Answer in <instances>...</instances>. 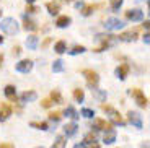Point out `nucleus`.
Masks as SVG:
<instances>
[{"label":"nucleus","mask_w":150,"mask_h":148,"mask_svg":"<svg viewBox=\"0 0 150 148\" xmlns=\"http://www.w3.org/2000/svg\"><path fill=\"white\" fill-rule=\"evenodd\" d=\"M83 77L86 78V83H88V86L93 90H96L98 86V82H100V78H98V73L95 70H91V68H85V70H82Z\"/></svg>","instance_id":"f257e3e1"},{"label":"nucleus","mask_w":150,"mask_h":148,"mask_svg":"<svg viewBox=\"0 0 150 148\" xmlns=\"http://www.w3.org/2000/svg\"><path fill=\"white\" fill-rule=\"evenodd\" d=\"M101 37V46H98V47L93 49V52H103L105 49H108L109 46L114 44L116 41V36H111V34H106V36H100Z\"/></svg>","instance_id":"f03ea898"},{"label":"nucleus","mask_w":150,"mask_h":148,"mask_svg":"<svg viewBox=\"0 0 150 148\" xmlns=\"http://www.w3.org/2000/svg\"><path fill=\"white\" fill-rule=\"evenodd\" d=\"M131 93H132V96L135 98V103L139 104L140 107H147V106H149V99L145 98V94L142 93V90H139V88H134Z\"/></svg>","instance_id":"7ed1b4c3"},{"label":"nucleus","mask_w":150,"mask_h":148,"mask_svg":"<svg viewBox=\"0 0 150 148\" xmlns=\"http://www.w3.org/2000/svg\"><path fill=\"white\" fill-rule=\"evenodd\" d=\"M121 39V41H135L137 37H139V28H134V30H129V31H124V33H121L119 36H117Z\"/></svg>","instance_id":"20e7f679"},{"label":"nucleus","mask_w":150,"mask_h":148,"mask_svg":"<svg viewBox=\"0 0 150 148\" xmlns=\"http://www.w3.org/2000/svg\"><path fill=\"white\" fill-rule=\"evenodd\" d=\"M2 30L8 34L16 33V30H18V28H16V21L13 18H5L4 21H2Z\"/></svg>","instance_id":"39448f33"},{"label":"nucleus","mask_w":150,"mask_h":148,"mask_svg":"<svg viewBox=\"0 0 150 148\" xmlns=\"http://www.w3.org/2000/svg\"><path fill=\"white\" fill-rule=\"evenodd\" d=\"M101 109L103 111H108L109 114H111V119L114 121V122H117V124H124V119L121 117V114L117 111H114L111 106H108V104H101Z\"/></svg>","instance_id":"423d86ee"},{"label":"nucleus","mask_w":150,"mask_h":148,"mask_svg":"<svg viewBox=\"0 0 150 148\" xmlns=\"http://www.w3.org/2000/svg\"><path fill=\"white\" fill-rule=\"evenodd\" d=\"M33 68V62H31L30 59H25V60H20L18 63H16V70L21 72V73H28V72Z\"/></svg>","instance_id":"0eeeda50"},{"label":"nucleus","mask_w":150,"mask_h":148,"mask_svg":"<svg viewBox=\"0 0 150 148\" xmlns=\"http://www.w3.org/2000/svg\"><path fill=\"white\" fill-rule=\"evenodd\" d=\"M95 127L100 130H112V124L109 121H105V119H95Z\"/></svg>","instance_id":"6e6552de"},{"label":"nucleus","mask_w":150,"mask_h":148,"mask_svg":"<svg viewBox=\"0 0 150 148\" xmlns=\"http://www.w3.org/2000/svg\"><path fill=\"white\" fill-rule=\"evenodd\" d=\"M10 114H11V106L8 103H2V106H0V121H7Z\"/></svg>","instance_id":"1a4fd4ad"},{"label":"nucleus","mask_w":150,"mask_h":148,"mask_svg":"<svg viewBox=\"0 0 150 148\" xmlns=\"http://www.w3.org/2000/svg\"><path fill=\"white\" fill-rule=\"evenodd\" d=\"M103 7V4H90V5H85V7L82 8V15L83 16H88V15H91L96 8H101Z\"/></svg>","instance_id":"9d476101"},{"label":"nucleus","mask_w":150,"mask_h":148,"mask_svg":"<svg viewBox=\"0 0 150 148\" xmlns=\"http://www.w3.org/2000/svg\"><path fill=\"white\" fill-rule=\"evenodd\" d=\"M126 18L127 20H132V21H139V20H142V11L140 10H127L126 11Z\"/></svg>","instance_id":"9b49d317"},{"label":"nucleus","mask_w":150,"mask_h":148,"mask_svg":"<svg viewBox=\"0 0 150 148\" xmlns=\"http://www.w3.org/2000/svg\"><path fill=\"white\" fill-rule=\"evenodd\" d=\"M129 70H131V68H129L127 63H121V65L116 68V75L121 78V80H124V78L129 75Z\"/></svg>","instance_id":"f8f14e48"},{"label":"nucleus","mask_w":150,"mask_h":148,"mask_svg":"<svg viewBox=\"0 0 150 148\" xmlns=\"http://www.w3.org/2000/svg\"><path fill=\"white\" fill-rule=\"evenodd\" d=\"M70 16H67V15H62V16H59V18L56 20V26L57 28H65V26H69L70 25Z\"/></svg>","instance_id":"ddd939ff"},{"label":"nucleus","mask_w":150,"mask_h":148,"mask_svg":"<svg viewBox=\"0 0 150 148\" xmlns=\"http://www.w3.org/2000/svg\"><path fill=\"white\" fill-rule=\"evenodd\" d=\"M46 8H47V11L51 15H57L59 10H60V5L57 4V2H47V4H46Z\"/></svg>","instance_id":"4468645a"},{"label":"nucleus","mask_w":150,"mask_h":148,"mask_svg":"<svg viewBox=\"0 0 150 148\" xmlns=\"http://www.w3.org/2000/svg\"><path fill=\"white\" fill-rule=\"evenodd\" d=\"M23 28H25V30H28V31H36V30H38L36 23H34L33 20H30V18H25V20H23Z\"/></svg>","instance_id":"2eb2a0df"},{"label":"nucleus","mask_w":150,"mask_h":148,"mask_svg":"<svg viewBox=\"0 0 150 148\" xmlns=\"http://www.w3.org/2000/svg\"><path fill=\"white\" fill-rule=\"evenodd\" d=\"M5 94H7L8 99L13 101V99L16 98V90H15V86H13V85H7V86H5Z\"/></svg>","instance_id":"dca6fc26"},{"label":"nucleus","mask_w":150,"mask_h":148,"mask_svg":"<svg viewBox=\"0 0 150 148\" xmlns=\"http://www.w3.org/2000/svg\"><path fill=\"white\" fill-rule=\"evenodd\" d=\"M129 121H131V122L132 124H135V125H137V127H140V125H142V122H140V116L139 114H137V112H129Z\"/></svg>","instance_id":"f3484780"},{"label":"nucleus","mask_w":150,"mask_h":148,"mask_svg":"<svg viewBox=\"0 0 150 148\" xmlns=\"http://www.w3.org/2000/svg\"><path fill=\"white\" fill-rule=\"evenodd\" d=\"M54 51H56L57 54H64V52L67 51V44H65V41H57L56 46H54Z\"/></svg>","instance_id":"a211bd4d"},{"label":"nucleus","mask_w":150,"mask_h":148,"mask_svg":"<svg viewBox=\"0 0 150 148\" xmlns=\"http://www.w3.org/2000/svg\"><path fill=\"white\" fill-rule=\"evenodd\" d=\"M49 99L56 104H62V96H60V93L57 91V90H54V91L51 93V98H49Z\"/></svg>","instance_id":"6ab92c4d"},{"label":"nucleus","mask_w":150,"mask_h":148,"mask_svg":"<svg viewBox=\"0 0 150 148\" xmlns=\"http://www.w3.org/2000/svg\"><path fill=\"white\" fill-rule=\"evenodd\" d=\"M51 148H65V137H64V135L57 137V140L54 142V145Z\"/></svg>","instance_id":"aec40b11"},{"label":"nucleus","mask_w":150,"mask_h":148,"mask_svg":"<svg viewBox=\"0 0 150 148\" xmlns=\"http://www.w3.org/2000/svg\"><path fill=\"white\" fill-rule=\"evenodd\" d=\"M21 99L23 101H33V99H36V93H34V91H25L21 94Z\"/></svg>","instance_id":"412c9836"},{"label":"nucleus","mask_w":150,"mask_h":148,"mask_svg":"<svg viewBox=\"0 0 150 148\" xmlns=\"http://www.w3.org/2000/svg\"><path fill=\"white\" fill-rule=\"evenodd\" d=\"M74 98H75V101H79V103H82V101H83V98H85V93H83V90H80V88L74 90Z\"/></svg>","instance_id":"4be33fe9"},{"label":"nucleus","mask_w":150,"mask_h":148,"mask_svg":"<svg viewBox=\"0 0 150 148\" xmlns=\"http://www.w3.org/2000/svg\"><path fill=\"white\" fill-rule=\"evenodd\" d=\"M114 138H116L114 130H108V132L105 133V142H106V143H112V142H114Z\"/></svg>","instance_id":"5701e85b"},{"label":"nucleus","mask_w":150,"mask_h":148,"mask_svg":"<svg viewBox=\"0 0 150 148\" xmlns=\"http://www.w3.org/2000/svg\"><path fill=\"white\" fill-rule=\"evenodd\" d=\"M64 129H65V133H67V135H74L75 130H77V125H75L74 122H72V124H67V125H65Z\"/></svg>","instance_id":"b1692460"},{"label":"nucleus","mask_w":150,"mask_h":148,"mask_svg":"<svg viewBox=\"0 0 150 148\" xmlns=\"http://www.w3.org/2000/svg\"><path fill=\"white\" fill-rule=\"evenodd\" d=\"M60 117H62V112L60 111L49 112V119H51V121H60Z\"/></svg>","instance_id":"393cba45"},{"label":"nucleus","mask_w":150,"mask_h":148,"mask_svg":"<svg viewBox=\"0 0 150 148\" xmlns=\"http://www.w3.org/2000/svg\"><path fill=\"white\" fill-rule=\"evenodd\" d=\"M109 5H111L112 10H117L122 5V0H109Z\"/></svg>","instance_id":"a878e982"},{"label":"nucleus","mask_w":150,"mask_h":148,"mask_svg":"<svg viewBox=\"0 0 150 148\" xmlns=\"http://www.w3.org/2000/svg\"><path fill=\"white\" fill-rule=\"evenodd\" d=\"M82 52H85V46H74L70 54H82Z\"/></svg>","instance_id":"bb28decb"},{"label":"nucleus","mask_w":150,"mask_h":148,"mask_svg":"<svg viewBox=\"0 0 150 148\" xmlns=\"http://www.w3.org/2000/svg\"><path fill=\"white\" fill-rule=\"evenodd\" d=\"M31 125L33 127H38V129H41V130H46L47 129V122H31Z\"/></svg>","instance_id":"cd10ccee"},{"label":"nucleus","mask_w":150,"mask_h":148,"mask_svg":"<svg viewBox=\"0 0 150 148\" xmlns=\"http://www.w3.org/2000/svg\"><path fill=\"white\" fill-rule=\"evenodd\" d=\"M62 68H64V67H62V60H56L54 65H52V70L54 72H62Z\"/></svg>","instance_id":"c85d7f7f"},{"label":"nucleus","mask_w":150,"mask_h":148,"mask_svg":"<svg viewBox=\"0 0 150 148\" xmlns=\"http://www.w3.org/2000/svg\"><path fill=\"white\" fill-rule=\"evenodd\" d=\"M36 42H38V37L36 36H30V37H28V46H30V47H36Z\"/></svg>","instance_id":"c756f323"},{"label":"nucleus","mask_w":150,"mask_h":148,"mask_svg":"<svg viewBox=\"0 0 150 148\" xmlns=\"http://www.w3.org/2000/svg\"><path fill=\"white\" fill-rule=\"evenodd\" d=\"M95 138H96V137H95V133H93V132H90V133H88V135L85 137V143H93Z\"/></svg>","instance_id":"7c9ffc66"},{"label":"nucleus","mask_w":150,"mask_h":148,"mask_svg":"<svg viewBox=\"0 0 150 148\" xmlns=\"http://www.w3.org/2000/svg\"><path fill=\"white\" fill-rule=\"evenodd\" d=\"M65 114H69V117H72V119H75V117H77V112H75V109H74V107H67V111H65Z\"/></svg>","instance_id":"2f4dec72"},{"label":"nucleus","mask_w":150,"mask_h":148,"mask_svg":"<svg viewBox=\"0 0 150 148\" xmlns=\"http://www.w3.org/2000/svg\"><path fill=\"white\" fill-rule=\"evenodd\" d=\"M82 114L85 116V117H93L95 112L91 111V109H86V107H85V109H82Z\"/></svg>","instance_id":"473e14b6"},{"label":"nucleus","mask_w":150,"mask_h":148,"mask_svg":"<svg viewBox=\"0 0 150 148\" xmlns=\"http://www.w3.org/2000/svg\"><path fill=\"white\" fill-rule=\"evenodd\" d=\"M26 11H28V13H38L39 8L34 7V5H26Z\"/></svg>","instance_id":"72a5a7b5"},{"label":"nucleus","mask_w":150,"mask_h":148,"mask_svg":"<svg viewBox=\"0 0 150 148\" xmlns=\"http://www.w3.org/2000/svg\"><path fill=\"white\" fill-rule=\"evenodd\" d=\"M108 23H109V28H114V26H121V21L119 20H108Z\"/></svg>","instance_id":"f704fd0d"},{"label":"nucleus","mask_w":150,"mask_h":148,"mask_svg":"<svg viewBox=\"0 0 150 148\" xmlns=\"http://www.w3.org/2000/svg\"><path fill=\"white\" fill-rule=\"evenodd\" d=\"M51 104H52V101L49 99V98H46V99L41 101V106H42V107H51Z\"/></svg>","instance_id":"c9c22d12"},{"label":"nucleus","mask_w":150,"mask_h":148,"mask_svg":"<svg viewBox=\"0 0 150 148\" xmlns=\"http://www.w3.org/2000/svg\"><path fill=\"white\" fill-rule=\"evenodd\" d=\"M49 44H51V37H46L44 41H42V42H41V47H42V49H44V47H47V46H49Z\"/></svg>","instance_id":"e433bc0d"},{"label":"nucleus","mask_w":150,"mask_h":148,"mask_svg":"<svg viewBox=\"0 0 150 148\" xmlns=\"http://www.w3.org/2000/svg\"><path fill=\"white\" fill-rule=\"evenodd\" d=\"M0 148H15L13 143H0Z\"/></svg>","instance_id":"4c0bfd02"},{"label":"nucleus","mask_w":150,"mask_h":148,"mask_svg":"<svg viewBox=\"0 0 150 148\" xmlns=\"http://www.w3.org/2000/svg\"><path fill=\"white\" fill-rule=\"evenodd\" d=\"M20 52H21V47H20V46H15V47H13V54H16V56H18Z\"/></svg>","instance_id":"58836bf2"},{"label":"nucleus","mask_w":150,"mask_h":148,"mask_svg":"<svg viewBox=\"0 0 150 148\" xmlns=\"http://www.w3.org/2000/svg\"><path fill=\"white\" fill-rule=\"evenodd\" d=\"M149 25H150L149 20H145V23H144V28H145V30H149Z\"/></svg>","instance_id":"ea45409f"},{"label":"nucleus","mask_w":150,"mask_h":148,"mask_svg":"<svg viewBox=\"0 0 150 148\" xmlns=\"http://www.w3.org/2000/svg\"><path fill=\"white\" fill-rule=\"evenodd\" d=\"M2 63H4V56L0 54V67H2Z\"/></svg>","instance_id":"a19ab883"},{"label":"nucleus","mask_w":150,"mask_h":148,"mask_svg":"<svg viewBox=\"0 0 150 148\" xmlns=\"http://www.w3.org/2000/svg\"><path fill=\"white\" fill-rule=\"evenodd\" d=\"M90 148H100V145H98V143H93V145H91Z\"/></svg>","instance_id":"79ce46f5"},{"label":"nucleus","mask_w":150,"mask_h":148,"mask_svg":"<svg viewBox=\"0 0 150 148\" xmlns=\"http://www.w3.org/2000/svg\"><path fill=\"white\" fill-rule=\"evenodd\" d=\"M26 2H28V5H31V4L34 2V0H26Z\"/></svg>","instance_id":"37998d69"},{"label":"nucleus","mask_w":150,"mask_h":148,"mask_svg":"<svg viewBox=\"0 0 150 148\" xmlns=\"http://www.w3.org/2000/svg\"><path fill=\"white\" fill-rule=\"evenodd\" d=\"M0 42H4V37H2V36H0Z\"/></svg>","instance_id":"c03bdc74"},{"label":"nucleus","mask_w":150,"mask_h":148,"mask_svg":"<svg viewBox=\"0 0 150 148\" xmlns=\"http://www.w3.org/2000/svg\"><path fill=\"white\" fill-rule=\"evenodd\" d=\"M62 2H70V0H62Z\"/></svg>","instance_id":"a18cd8bd"},{"label":"nucleus","mask_w":150,"mask_h":148,"mask_svg":"<svg viewBox=\"0 0 150 148\" xmlns=\"http://www.w3.org/2000/svg\"><path fill=\"white\" fill-rule=\"evenodd\" d=\"M75 148H83V147H75Z\"/></svg>","instance_id":"49530a36"},{"label":"nucleus","mask_w":150,"mask_h":148,"mask_svg":"<svg viewBox=\"0 0 150 148\" xmlns=\"http://www.w3.org/2000/svg\"><path fill=\"white\" fill-rule=\"evenodd\" d=\"M0 16H2V10H0Z\"/></svg>","instance_id":"de8ad7c7"}]
</instances>
